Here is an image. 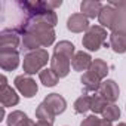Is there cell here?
<instances>
[{"label":"cell","instance_id":"cell-15","mask_svg":"<svg viewBox=\"0 0 126 126\" xmlns=\"http://www.w3.org/2000/svg\"><path fill=\"white\" fill-rule=\"evenodd\" d=\"M80 82H82V86H83L85 92H98V89L101 86V79H98L91 71L83 73L82 77H80Z\"/></svg>","mask_w":126,"mask_h":126},{"label":"cell","instance_id":"cell-8","mask_svg":"<svg viewBox=\"0 0 126 126\" xmlns=\"http://www.w3.org/2000/svg\"><path fill=\"white\" fill-rule=\"evenodd\" d=\"M116 16H117V9L114 6V3H107L102 6L101 12H99V16H98V21H99V25L104 27V28H113L114 27V22H116Z\"/></svg>","mask_w":126,"mask_h":126},{"label":"cell","instance_id":"cell-18","mask_svg":"<svg viewBox=\"0 0 126 126\" xmlns=\"http://www.w3.org/2000/svg\"><path fill=\"white\" fill-rule=\"evenodd\" d=\"M39 79H40L42 85L46 86V88H53V86H56V83H58V80H59L58 74H56L52 68H43V70L39 73Z\"/></svg>","mask_w":126,"mask_h":126},{"label":"cell","instance_id":"cell-17","mask_svg":"<svg viewBox=\"0 0 126 126\" xmlns=\"http://www.w3.org/2000/svg\"><path fill=\"white\" fill-rule=\"evenodd\" d=\"M53 53H58V55H64L67 56L68 59H73L74 55H76V47L71 42L68 40H61L55 45L53 47Z\"/></svg>","mask_w":126,"mask_h":126},{"label":"cell","instance_id":"cell-22","mask_svg":"<svg viewBox=\"0 0 126 126\" xmlns=\"http://www.w3.org/2000/svg\"><path fill=\"white\" fill-rule=\"evenodd\" d=\"M28 119V116L21 111V110H14L12 113L8 114V119H6V125L8 126H19L22 122H25Z\"/></svg>","mask_w":126,"mask_h":126},{"label":"cell","instance_id":"cell-11","mask_svg":"<svg viewBox=\"0 0 126 126\" xmlns=\"http://www.w3.org/2000/svg\"><path fill=\"white\" fill-rule=\"evenodd\" d=\"M92 61L94 59L88 52L80 50V52H76L74 58L71 59V67L74 71H86V70L89 71V68L92 65Z\"/></svg>","mask_w":126,"mask_h":126},{"label":"cell","instance_id":"cell-1","mask_svg":"<svg viewBox=\"0 0 126 126\" xmlns=\"http://www.w3.org/2000/svg\"><path fill=\"white\" fill-rule=\"evenodd\" d=\"M47 62H50V56H49L46 49H37L33 52H27L24 55L22 70L25 74L31 76V74L40 73Z\"/></svg>","mask_w":126,"mask_h":126},{"label":"cell","instance_id":"cell-12","mask_svg":"<svg viewBox=\"0 0 126 126\" xmlns=\"http://www.w3.org/2000/svg\"><path fill=\"white\" fill-rule=\"evenodd\" d=\"M102 6L104 5L101 2H98V0H83L80 3V14H83L88 19L98 18Z\"/></svg>","mask_w":126,"mask_h":126},{"label":"cell","instance_id":"cell-3","mask_svg":"<svg viewBox=\"0 0 126 126\" xmlns=\"http://www.w3.org/2000/svg\"><path fill=\"white\" fill-rule=\"evenodd\" d=\"M14 83H15L16 91L24 98H33V96H36V94L39 91V86H37L36 80L31 76H28V74H19V76H16L15 80H14Z\"/></svg>","mask_w":126,"mask_h":126},{"label":"cell","instance_id":"cell-9","mask_svg":"<svg viewBox=\"0 0 126 126\" xmlns=\"http://www.w3.org/2000/svg\"><path fill=\"white\" fill-rule=\"evenodd\" d=\"M67 28L71 33H86L89 30V19L83 14H73L67 19Z\"/></svg>","mask_w":126,"mask_h":126},{"label":"cell","instance_id":"cell-14","mask_svg":"<svg viewBox=\"0 0 126 126\" xmlns=\"http://www.w3.org/2000/svg\"><path fill=\"white\" fill-rule=\"evenodd\" d=\"M0 101H2V105L6 107H14L19 104V95L16 94V91L12 86H8L5 89H0Z\"/></svg>","mask_w":126,"mask_h":126},{"label":"cell","instance_id":"cell-30","mask_svg":"<svg viewBox=\"0 0 126 126\" xmlns=\"http://www.w3.org/2000/svg\"><path fill=\"white\" fill-rule=\"evenodd\" d=\"M117 126H126V123H125V122H120V123H119Z\"/></svg>","mask_w":126,"mask_h":126},{"label":"cell","instance_id":"cell-2","mask_svg":"<svg viewBox=\"0 0 126 126\" xmlns=\"http://www.w3.org/2000/svg\"><path fill=\"white\" fill-rule=\"evenodd\" d=\"M105 40H107V30L101 25H92L85 33L82 39V45L89 52H96L107 43Z\"/></svg>","mask_w":126,"mask_h":126},{"label":"cell","instance_id":"cell-27","mask_svg":"<svg viewBox=\"0 0 126 126\" xmlns=\"http://www.w3.org/2000/svg\"><path fill=\"white\" fill-rule=\"evenodd\" d=\"M9 85H8V79H6V76H2V89H5V88H8Z\"/></svg>","mask_w":126,"mask_h":126},{"label":"cell","instance_id":"cell-6","mask_svg":"<svg viewBox=\"0 0 126 126\" xmlns=\"http://www.w3.org/2000/svg\"><path fill=\"white\" fill-rule=\"evenodd\" d=\"M70 67H71V59H68L64 55H58L53 53L50 56V68L58 74V77H65L70 73Z\"/></svg>","mask_w":126,"mask_h":126},{"label":"cell","instance_id":"cell-13","mask_svg":"<svg viewBox=\"0 0 126 126\" xmlns=\"http://www.w3.org/2000/svg\"><path fill=\"white\" fill-rule=\"evenodd\" d=\"M110 47L116 53H125L126 52V33L113 31L110 34Z\"/></svg>","mask_w":126,"mask_h":126},{"label":"cell","instance_id":"cell-25","mask_svg":"<svg viewBox=\"0 0 126 126\" xmlns=\"http://www.w3.org/2000/svg\"><path fill=\"white\" fill-rule=\"evenodd\" d=\"M99 123H101V119H98L96 114H91L86 119H83L80 126H99Z\"/></svg>","mask_w":126,"mask_h":126},{"label":"cell","instance_id":"cell-5","mask_svg":"<svg viewBox=\"0 0 126 126\" xmlns=\"http://www.w3.org/2000/svg\"><path fill=\"white\" fill-rule=\"evenodd\" d=\"M108 104H114L117 99H119V95H120V89H119V85L114 82V80H104L101 82V86L98 89V92Z\"/></svg>","mask_w":126,"mask_h":126},{"label":"cell","instance_id":"cell-29","mask_svg":"<svg viewBox=\"0 0 126 126\" xmlns=\"http://www.w3.org/2000/svg\"><path fill=\"white\" fill-rule=\"evenodd\" d=\"M36 126H52V123H47V122H37Z\"/></svg>","mask_w":126,"mask_h":126},{"label":"cell","instance_id":"cell-23","mask_svg":"<svg viewBox=\"0 0 126 126\" xmlns=\"http://www.w3.org/2000/svg\"><path fill=\"white\" fill-rule=\"evenodd\" d=\"M108 105V102L99 95V94H96L95 92V95H92V99H91V110H92V113L94 114H102V111H104V108Z\"/></svg>","mask_w":126,"mask_h":126},{"label":"cell","instance_id":"cell-4","mask_svg":"<svg viewBox=\"0 0 126 126\" xmlns=\"http://www.w3.org/2000/svg\"><path fill=\"white\" fill-rule=\"evenodd\" d=\"M19 33L16 28H6L0 33V50H18L21 45Z\"/></svg>","mask_w":126,"mask_h":126},{"label":"cell","instance_id":"cell-7","mask_svg":"<svg viewBox=\"0 0 126 126\" xmlns=\"http://www.w3.org/2000/svg\"><path fill=\"white\" fill-rule=\"evenodd\" d=\"M19 65L18 50H0V67L3 71H14Z\"/></svg>","mask_w":126,"mask_h":126},{"label":"cell","instance_id":"cell-28","mask_svg":"<svg viewBox=\"0 0 126 126\" xmlns=\"http://www.w3.org/2000/svg\"><path fill=\"white\" fill-rule=\"evenodd\" d=\"M99 126H113V125H111V122H108V120H105V119H101Z\"/></svg>","mask_w":126,"mask_h":126},{"label":"cell","instance_id":"cell-26","mask_svg":"<svg viewBox=\"0 0 126 126\" xmlns=\"http://www.w3.org/2000/svg\"><path fill=\"white\" fill-rule=\"evenodd\" d=\"M19 126H36V123H34L31 119H27V120H25V122H22Z\"/></svg>","mask_w":126,"mask_h":126},{"label":"cell","instance_id":"cell-24","mask_svg":"<svg viewBox=\"0 0 126 126\" xmlns=\"http://www.w3.org/2000/svg\"><path fill=\"white\" fill-rule=\"evenodd\" d=\"M102 117L108 122H114V120H119L120 119V108L116 105V104H108L104 111H102Z\"/></svg>","mask_w":126,"mask_h":126},{"label":"cell","instance_id":"cell-10","mask_svg":"<svg viewBox=\"0 0 126 126\" xmlns=\"http://www.w3.org/2000/svg\"><path fill=\"white\" fill-rule=\"evenodd\" d=\"M55 114H62L65 111V108H67V101H65V98L64 96H61L59 94H49V95H46V98H45V101H43Z\"/></svg>","mask_w":126,"mask_h":126},{"label":"cell","instance_id":"cell-20","mask_svg":"<svg viewBox=\"0 0 126 126\" xmlns=\"http://www.w3.org/2000/svg\"><path fill=\"white\" fill-rule=\"evenodd\" d=\"M89 71H91L92 74H95L98 79L102 80V79L107 77V74H108V65H107V62H105L104 59L96 58V59L92 61V65H91Z\"/></svg>","mask_w":126,"mask_h":126},{"label":"cell","instance_id":"cell-19","mask_svg":"<svg viewBox=\"0 0 126 126\" xmlns=\"http://www.w3.org/2000/svg\"><path fill=\"white\" fill-rule=\"evenodd\" d=\"M55 116H56V114H55L45 102L39 104L37 108H36V117L39 119V122H47V123H52V125H53Z\"/></svg>","mask_w":126,"mask_h":126},{"label":"cell","instance_id":"cell-16","mask_svg":"<svg viewBox=\"0 0 126 126\" xmlns=\"http://www.w3.org/2000/svg\"><path fill=\"white\" fill-rule=\"evenodd\" d=\"M114 3V2H113ZM116 9H117V16H116V22L114 27L111 28L113 31H125L126 33V2H119L114 3Z\"/></svg>","mask_w":126,"mask_h":126},{"label":"cell","instance_id":"cell-21","mask_svg":"<svg viewBox=\"0 0 126 126\" xmlns=\"http://www.w3.org/2000/svg\"><path fill=\"white\" fill-rule=\"evenodd\" d=\"M91 95H82L74 101V111L77 114H85L86 111L91 110Z\"/></svg>","mask_w":126,"mask_h":126}]
</instances>
